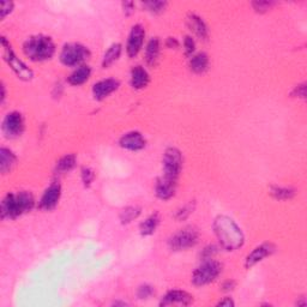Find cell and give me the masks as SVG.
I'll list each match as a JSON object with an SVG mask.
<instances>
[{
  "label": "cell",
  "instance_id": "1",
  "mask_svg": "<svg viewBox=\"0 0 307 307\" xmlns=\"http://www.w3.org/2000/svg\"><path fill=\"white\" fill-rule=\"evenodd\" d=\"M214 229L221 246L228 251L238 250L244 244V234L238 224L227 216H218L215 220Z\"/></svg>",
  "mask_w": 307,
  "mask_h": 307
},
{
  "label": "cell",
  "instance_id": "2",
  "mask_svg": "<svg viewBox=\"0 0 307 307\" xmlns=\"http://www.w3.org/2000/svg\"><path fill=\"white\" fill-rule=\"evenodd\" d=\"M34 203V197L29 192L8 193L1 202V216L4 218L18 217L19 215L30 211Z\"/></svg>",
  "mask_w": 307,
  "mask_h": 307
},
{
  "label": "cell",
  "instance_id": "3",
  "mask_svg": "<svg viewBox=\"0 0 307 307\" xmlns=\"http://www.w3.org/2000/svg\"><path fill=\"white\" fill-rule=\"evenodd\" d=\"M23 51L29 59L34 61H43L52 58L55 52V46L49 37L42 36H32L26 40L23 46Z\"/></svg>",
  "mask_w": 307,
  "mask_h": 307
},
{
  "label": "cell",
  "instance_id": "4",
  "mask_svg": "<svg viewBox=\"0 0 307 307\" xmlns=\"http://www.w3.org/2000/svg\"><path fill=\"white\" fill-rule=\"evenodd\" d=\"M182 167L181 153L175 148H169L163 156V178L176 181Z\"/></svg>",
  "mask_w": 307,
  "mask_h": 307
},
{
  "label": "cell",
  "instance_id": "5",
  "mask_svg": "<svg viewBox=\"0 0 307 307\" xmlns=\"http://www.w3.org/2000/svg\"><path fill=\"white\" fill-rule=\"evenodd\" d=\"M221 271H222V267H221L220 263L208 261L194 271L193 276H192V281L196 286L208 285V283H211L217 279Z\"/></svg>",
  "mask_w": 307,
  "mask_h": 307
},
{
  "label": "cell",
  "instance_id": "6",
  "mask_svg": "<svg viewBox=\"0 0 307 307\" xmlns=\"http://www.w3.org/2000/svg\"><path fill=\"white\" fill-rule=\"evenodd\" d=\"M1 45L2 48H4L5 61L10 65V67L14 71V73H16L20 79H23V81H30L32 78V71L29 69L23 61H20L19 59L16 57V54H14L12 49H11V46L8 45L5 37H1Z\"/></svg>",
  "mask_w": 307,
  "mask_h": 307
},
{
  "label": "cell",
  "instance_id": "7",
  "mask_svg": "<svg viewBox=\"0 0 307 307\" xmlns=\"http://www.w3.org/2000/svg\"><path fill=\"white\" fill-rule=\"evenodd\" d=\"M89 57V51L79 43H69L63 48L60 54L61 63L66 66H75Z\"/></svg>",
  "mask_w": 307,
  "mask_h": 307
},
{
  "label": "cell",
  "instance_id": "8",
  "mask_svg": "<svg viewBox=\"0 0 307 307\" xmlns=\"http://www.w3.org/2000/svg\"><path fill=\"white\" fill-rule=\"evenodd\" d=\"M198 241V233L193 228H185L175 233L169 240L170 249L174 251H181L194 246Z\"/></svg>",
  "mask_w": 307,
  "mask_h": 307
},
{
  "label": "cell",
  "instance_id": "9",
  "mask_svg": "<svg viewBox=\"0 0 307 307\" xmlns=\"http://www.w3.org/2000/svg\"><path fill=\"white\" fill-rule=\"evenodd\" d=\"M24 130V120L18 112H11L2 122V131L7 137H18Z\"/></svg>",
  "mask_w": 307,
  "mask_h": 307
},
{
  "label": "cell",
  "instance_id": "10",
  "mask_svg": "<svg viewBox=\"0 0 307 307\" xmlns=\"http://www.w3.org/2000/svg\"><path fill=\"white\" fill-rule=\"evenodd\" d=\"M144 36H146V31L144 28L140 24L135 25L130 32L129 41H128V54L129 57L134 58L140 53L144 42Z\"/></svg>",
  "mask_w": 307,
  "mask_h": 307
},
{
  "label": "cell",
  "instance_id": "11",
  "mask_svg": "<svg viewBox=\"0 0 307 307\" xmlns=\"http://www.w3.org/2000/svg\"><path fill=\"white\" fill-rule=\"evenodd\" d=\"M61 188L59 184H52L43 193L40 200V208L42 210H52L57 206L59 198H60Z\"/></svg>",
  "mask_w": 307,
  "mask_h": 307
},
{
  "label": "cell",
  "instance_id": "12",
  "mask_svg": "<svg viewBox=\"0 0 307 307\" xmlns=\"http://www.w3.org/2000/svg\"><path fill=\"white\" fill-rule=\"evenodd\" d=\"M193 303V298L186 292L181 291H172L166 294L161 301V306H169V305H182L187 306Z\"/></svg>",
  "mask_w": 307,
  "mask_h": 307
},
{
  "label": "cell",
  "instance_id": "13",
  "mask_svg": "<svg viewBox=\"0 0 307 307\" xmlns=\"http://www.w3.org/2000/svg\"><path fill=\"white\" fill-rule=\"evenodd\" d=\"M120 146L125 149L132 150V152H137V150L143 149L146 147V140L140 132L132 131L123 136L120 140Z\"/></svg>",
  "mask_w": 307,
  "mask_h": 307
},
{
  "label": "cell",
  "instance_id": "14",
  "mask_svg": "<svg viewBox=\"0 0 307 307\" xmlns=\"http://www.w3.org/2000/svg\"><path fill=\"white\" fill-rule=\"evenodd\" d=\"M118 87H119V82L115 81V79H103V81H100L99 83L94 85V96H95L96 100H103L117 90Z\"/></svg>",
  "mask_w": 307,
  "mask_h": 307
},
{
  "label": "cell",
  "instance_id": "15",
  "mask_svg": "<svg viewBox=\"0 0 307 307\" xmlns=\"http://www.w3.org/2000/svg\"><path fill=\"white\" fill-rule=\"evenodd\" d=\"M275 251V246L271 244H263L259 247L253 250L252 253H250L246 258V268H251L257 264L258 262L263 261L265 257L270 256Z\"/></svg>",
  "mask_w": 307,
  "mask_h": 307
},
{
  "label": "cell",
  "instance_id": "16",
  "mask_svg": "<svg viewBox=\"0 0 307 307\" xmlns=\"http://www.w3.org/2000/svg\"><path fill=\"white\" fill-rule=\"evenodd\" d=\"M175 187L176 181L161 176V178L158 179L157 185H156V194H157L161 199H169L170 197H173L174 193H175Z\"/></svg>",
  "mask_w": 307,
  "mask_h": 307
},
{
  "label": "cell",
  "instance_id": "17",
  "mask_svg": "<svg viewBox=\"0 0 307 307\" xmlns=\"http://www.w3.org/2000/svg\"><path fill=\"white\" fill-rule=\"evenodd\" d=\"M187 22L190 29L199 38H203V40H206V37H208V28H206L205 23L203 22L200 17L197 16V14L191 13L188 14Z\"/></svg>",
  "mask_w": 307,
  "mask_h": 307
},
{
  "label": "cell",
  "instance_id": "18",
  "mask_svg": "<svg viewBox=\"0 0 307 307\" xmlns=\"http://www.w3.org/2000/svg\"><path fill=\"white\" fill-rule=\"evenodd\" d=\"M149 83V75L142 66H136L131 71V85L135 89H143Z\"/></svg>",
  "mask_w": 307,
  "mask_h": 307
},
{
  "label": "cell",
  "instance_id": "19",
  "mask_svg": "<svg viewBox=\"0 0 307 307\" xmlns=\"http://www.w3.org/2000/svg\"><path fill=\"white\" fill-rule=\"evenodd\" d=\"M16 162V156L11 150L6 149V148H1L0 149V172L2 174H6L12 169Z\"/></svg>",
  "mask_w": 307,
  "mask_h": 307
},
{
  "label": "cell",
  "instance_id": "20",
  "mask_svg": "<svg viewBox=\"0 0 307 307\" xmlns=\"http://www.w3.org/2000/svg\"><path fill=\"white\" fill-rule=\"evenodd\" d=\"M160 55V41L157 37H154L149 41L146 51V60L149 65H155Z\"/></svg>",
  "mask_w": 307,
  "mask_h": 307
},
{
  "label": "cell",
  "instance_id": "21",
  "mask_svg": "<svg viewBox=\"0 0 307 307\" xmlns=\"http://www.w3.org/2000/svg\"><path fill=\"white\" fill-rule=\"evenodd\" d=\"M209 66V59L205 53H198V54L193 55L190 61V67L193 72L203 73L208 70Z\"/></svg>",
  "mask_w": 307,
  "mask_h": 307
},
{
  "label": "cell",
  "instance_id": "22",
  "mask_svg": "<svg viewBox=\"0 0 307 307\" xmlns=\"http://www.w3.org/2000/svg\"><path fill=\"white\" fill-rule=\"evenodd\" d=\"M90 73L91 71L89 66H81L69 77V83L72 85L83 84L89 79Z\"/></svg>",
  "mask_w": 307,
  "mask_h": 307
},
{
  "label": "cell",
  "instance_id": "23",
  "mask_svg": "<svg viewBox=\"0 0 307 307\" xmlns=\"http://www.w3.org/2000/svg\"><path fill=\"white\" fill-rule=\"evenodd\" d=\"M120 53H122V45H119V43H115L111 47V48L108 49L107 52H106L105 57H103V61H102V66L108 67L111 66L112 64L114 63V61L118 60V58L120 57Z\"/></svg>",
  "mask_w": 307,
  "mask_h": 307
},
{
  "label": "cell",
  "instance_id": "24",
  "mask_svg": "<svg viewBox=\"0 0 307 307\" xmlns=\"http://www.w3.org/2000/svg\"><path fill=\"white\" fill-rule=\"evenodd\" d=\"M158 222H160V218H158V215H152L150 217H148L143 223L141 224V233L143 235H150L155 232L156 227L158 226Z\"/></svg>",
  "mask_w": 307,
  "mask_h": 307
},
{
  "label": "cell",
  "instance_id": "25",
  "mask_svg": "<svg viewBox=\"0 0 307 307\" xmlns=\"http://www.w3.org/2000/svg\"><path fill=\"white\" fill-rule=\"evenodd\" d=\"M76 164V156L75 155H66L61 157L57 163V170L59 173L70 172Z\"/></svg>",
  "mask_w": 307,
  "mask_h": 307
},
{
  "label": "cell",
  "instance_id": "26",
  "mask_svg": "<svg viewBox=\"0 0 307 307\" xmlns=\"http://www.w3.org/2000/svg\"><path fill=\"white\" fill-rule=\"evenodd\" d=\"M141 214V209L136 208V206H129V208L124 209L120 214V220L123 223H129L131 221H134L135 218L138 217V215Z\"/></svg>",
  "mask_w": 307,
  "mask_h": 307
},
{
  "label": "cell",
  "instance_id": "27",
  "mask_svg": "<svg viewBox=\"0 0 307 307\" xmlns=\"http://www.w3.org/2000/svg\"><path fill=\"white\" fill-rule=\"evenodd\" d=\"M271 194H273L274 197H275L276 199H289L292 198V197L294 196V191L292 190V188H287V187H273L271 188Z\"/></svg>",
  "mask_w": 307,
  "mask_h": 307
},
{
  "label": "cell",
  "instance_id": "28",
  "mask_svg": "<svg viewBox=\"0 0 307 307\" xmlns=\"http://www.w3.org/2000/svg\"><path fill=\"white\" fill-rule=\"evenodd\" d=\"M144 5H146L148 10L152 11V12H161V11L166 7L167 4L163 1H148Z\"/></svg>",
  "mask_w": 307,
  "mask_h": 307
},
{
  "label": "cell",
  "instance_id": "29",
  "mask_svg": "<svg viewBox=\"0 0 307 307\" xmlns=\"http://www.w3.org/2000/svg\"><path fill=\"white\" fill-rule=\"evenodd\" d=\"M82 180H83L85 186H89L94 180L93 170L89 169V168H83V170H82Z\"/></svg>",
  "mask_w": 307,
  "mask_h": 307
},
{
  "label": "cell",
  "instance_id": "30",
  "mask_svg": "<svg viewBox=\"0 0 307 307\" xmlns=\"http://www.w3.org/2000/svg\"><path fill=\"white\" fill-rule=\"evenodd\" d=\"M253 7H255L256 11H259V12H263V11H267L273 6V2L270 1H255L253 2Z\"/></svg>",
  "mask_w": 307,
  "mask_h": 307
},
{
  "label": "cell",
  "instance_id": "31",
  "mask_svg": "<svg viewBox=\"0 0 307 307\" xmlns=\"http://www.w3.org/2000/svg\"><path fill=\"white\" fill-rule=\"evenodd\" d=\"M184 47H185V53L186 55H191L194 51V41L191 36H186L184 41Z\"/></svg>",
  "mask_w": 307,
  "mask_h": 307
},
{
  "label": "cell",
  "instance_id": "32",
  "mask_svg": "<svg viewBox=\"0 0 307 307\" xmlns=\"http://www.w3.org/2000/svg\"><path fill=\"white\" fill-rule=\"evenodd\" d=\"M154 293L153 288L149 287V286H143V287L140 288V291H138V298L140 299H147V298L152 297Z\"/></svg>",
  "mask_w": 307,
  "mask_h": 307
},
{
  "label": "cell",
  "instance_id": "33",
  "mask_svg": "<svg viewBox=\"0 0 307 307\" xmlns=\"http://www.w3.org/2000/svg\"><path fill=\"white\" fill-rule=\"evenodd\" d=\"M12 7H13L12 2H10V1L2 2V4H1V18H5V17H6V14L11 12Z\"/></svg>",
  "mask_w": 307,
  "mask_h": 307
},
{
  "label": "cell",
  "instance_id": "34",
  "mask_svg": "<svg viewBox=\"0 0 307 307\" xmlns=\"http://www.w3.org/2000/svg\"><path fill=\"white\" fill-rule=\"evenodd\" d=\"M294 95L298 96V97H301V99H305V97H306V87H305V84L298 85V87L295 88Z\"/></svg>",
  "mask_w": 307,
  "mask_h": 307
},
{
  "label": "cell",
  "instance_id": "35",
  "mask_svg": "<svg viewBox=\"0 0 307 307\" xmlns=\"http://www.w3.org/2000/svg\"><path fill=\"white\" fill-rule=\"evenodd\" d=\"M216 252H217L216 247H215V246H209V247H206V249L204 250V252H203V257H204L205 259H210L211 257L214 256Z\"/></svg>",
  "mask_w": 307,
  "mask_h": 307
},
{
  "label": "cell",
  "instance_id": "36",
  "mask_svg": "<svg viewBox=\"0 0 307 307\" xmlns=\"http://www.w3.org/2000/svg\"><path fill=\"white\" fill-rule=\"evenodd\" d=\"M191 211H192V208L190 205L185 206V208H182L181 210L178 212V218H180V220H184V218H186L188 215L191 214Z\"/></svg>",
  "mask_w": 307,
  "mask_h": 307
},
{
  "label": "cell",
  "instance_id": "37",
  "mask_svg": "<svg viewBox=\"0 0 307 307\" xmlns=\"http://www.w3.org/2000/svg\"><path fill=\"white\" fill-rule=\"evenodd\" d=\"M218 306H228V307H230V306H234V303H233L230 298H226V299L218 303Z\"/></svg>",
  "mask_w": 307,
  "mask_h": 307
},
{
  "label": "cell",
  "instance_id": "38",
  "mask_svg": "<svg viewBox=\"0 0 307 307\" xmlns=\"http://www.w3.org/2000/svg\"><path fill=\"white\" fill-rule=\"evenodd\" d=\"M167 46L169 47V48H175V47H178V41L174 37H169L167 41Z\"/></svg>",
  "mask_w": 307,
  "mask_h": 307
},
{
  "label": "cell",
  "instance_id": "39",
  "mask_svg": "<svg viewBox=\"0 0 307 307\" xmlns=\"http://www.w3.org/2000/svg\"><path fill=\"white\" fill-rule=\"evenodd\" d=\"M234 286H235V283L233 281H227L223 285V291H232V289L234 288Z\"/></svg>",
  "mask_w": 307,
  "mask_h": 307
},
{
  "label": "cell",
  "instance_id": "40",
  "mask_svg": "<svg viewBox=\"0 0 307 307\" xmlns=\"http://www.w3.org/2000/svg\"><path fill=\"white\" fill-rule=\"evenodd\" d=\"M132 7H134V4H132V2H124V8H125L126 12H131Z\"/></svg>",
  "mask_w": 307,
  "mask_h": 307
},
{
  "label": "cell",
  "instance_id": "41",
  "mask_svg": "<svg viewBox=\"0 0 307 307\" xmlns=\"http://www.w3.org/2000/svg\"><path fill=\"white\" fill-rule=\"evenodd\" d=\"M4 100H5V87L4 84H1V103L4 102Z\"/></svg>",
  "mask_w": 307,
  "mask_h": 307
}]
</instances>
